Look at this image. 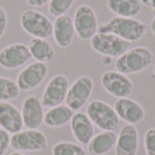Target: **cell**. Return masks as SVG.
I'll return each mask as SVG.
<instances>
[{
    "instance_id": "obj_1",
    "label": "cell",
    "mask_w": 155,
    "mask_h": 155,
    "mask_svg": "<svg viewBox=\"0 0 155 155\" xmlns=\"http://www.w3.org/2000/svg\"><path fill=\"white\" fill-rule=\"evenodd\" d=\"M98 31L113 34L130 43H133L143 38L147 31V26L143 21L135 18L113 16L109 21L99 26Z\"/></svg>"
},
{
    "instance_id": "obj_2",
    "label": "cell",
    "mask_w": 155,
    "mask_h": 155,
    "mask_svg": "<svg viewBox=\"0 0 155 155\" xmlns=\"http://www.w3.org/2000/svg\"><path fill=\"white\" fill-rule=\"evenodd\" d=\"M154 62V55L147 47L130 48L116 61L117 71L125 75L139 74L149 68Z\"/></svg>"
},
{
    "instance_id": "obj_3",
    "label": "cell",
    "mask_w": 155,
    "mask_h": 155,
    "mask_svg": "<svg viewBox=\"0 0 155 155\" xmlns=\"http://www.w3.org/2000/svg\"><path fill=\"white\" fill-rule=\"evenodd\" d=\"M86 114L94 126L101 131H114L119 126V117L116 110L106 101L94 99L86 106Z\"/></svg>"
},
{
    "instance_id": "obj_4",
    "label": "cell",
    "mask_w": 155,
    "mask_h": 155,
    "mask_svg": "<svg viewBox=\"0 0 155 155\" xmlns=\"http://www.w3.org/2000/svg\"><path fill=\"white\" fill-rule=\"evenodd\" d=\"M20 26L28 35L38 39L53 36V22L43 13L33 8L25 9L20 15Z\"/></svg>"
},
{
    "instance_id": "obj_5",
    "label": "cell",
    "mask_w": 155,
    "mask_h": 155,
    "mask_svg": "<svg viewBox=\"0 0 155 155\" xmlns=\"http://www.w3.org/2000/svg\"><path fill=\"white\" fill-rule=\"evenodd\" d=\"M90 46L97 54L101 56L118 58L130 49L131 43L113 34L98 31L90 40Z\"/></svg>"
},
{
    "instance_id": "obj_6",
    "label": "cell",
    "mask_w": 155,
    "mask_h": 155,
    "mask_svg": "<svg viewBox=\"0 0 155 155\" xmlns=\"http://www.w3.org/2000/svg\"><path fill=\"white\" fill-rule=\"evenodd\" d=\"M11 147L16 152H45L48 147L46 134L40 130H22L12 134Z\"/></svg>"
},
{
    "instance_id": "obj_7",
    "label": "cell",
    "mask_w": 155,
    "mask_h": 155,
    "mask_svg": "<svg viewBox=\"0 0 155 155\" xmlns=\"http://www.w3.org/2000/svg\"><path fill=\"white\" fill-rule=\"evenodd\" d=\"M72 21L76 35L83 41L91 40L98 33L99 23L97 14L94 9L86 4L78 6L77 9L75 11Z\"/></svg>"
},
{
    "instance_id": "obj_8",
    "label": "cell",
    "mask_w": 155,
    "mask_h": 155,
    "mask_svg": "<svg viewBox=\"0 0 155 155\" xmlns=\"http://www.w3.org/2000/svg\"><path fill=\"white\" fill-rule=\"evenodd\" d=\"M101 84L106 92L112 97L128 98L133 93L134 84L127 75L121 74L117 70H109L103 72L101 77Z\"/></svg>"
},
{
    "instance_id": "obj_9",
    "label": "cell",
    "mask_w": 155,
    "mask_h": 155,
    "mask_svg": "<svg viewBox=\"0 0 155 155\" xmlns=\"http://www.w3.org/2000/svg\"><path fill=\"white\" fill-rule=\"evenodd\" d=\"M93 86V79L90 76H81L75 79L68 90L65 105L76 112L82 110L91 98Z\"/></svg>"
},
{
    "instance_id": "obj_10",
    "label": "cell",
    "mask_w": 155,
    "mask_h": 155,
    "mask_svg": "<svg viewBox=\"0 0 155 155\" xmlns=\"http://www.w3.org/2000/svg\"><path fill=\"white\" fill-rule=\"evenodd\" d=\"M70 87L69 78L63 74H57L54 77L49 79L46 87L42 93V105L45 107H54L62 105L63 101H65L67 93Z\"/></svg>"
},
{
    "instance_id": "obj_11",
    "label": "cell",
    "mask_w": 155,
    "mask_h": 155,
    "mask_svg": "<svg viewBox=\"0 0 155 155\" xmlns=\"http://www.w3.org/2000/svg\"><path fill=\"white\" fill-rule=\"evenodd\" d=\"M48 70L47 63L36 61L25 65L18 74L15 81L20 91H31L41 85L48 75Z\"/></svg>"
},
{
    "instance_id": "obj_12",
    "label": "cell",
    "mask_w": 155,
    "mask_h": 155,
    "mask_svg": "<svg viewBox=\"0 0 155 155\" xmlns=\"http://www.w3.org/2000/svg\"><path fill=\"white\" fill-rule=\"evenodd\" d=\"M31 60L29 48L25 43H11L0 50V67L13 70L27 65Z\"/></svg>"
},
{
    "instance_id": "obj_13",
    "label": "cell",
    "mask_w": 155,
    "mask_h": 155,
    "mask_svg": "<svg viewBox=\"0 0 155 155\" xmlns=\"http://www.w3.org/2000/svg\"><path fill=\"white\" fill-rule=\"evenodd\" d=\"M42 101L38 96H28L26 97L21 105V116H22L23 126L28 130H38L43 124V111Z\"/></svg>"
},
{
    "instance_id": "obj_14",
    "label": "cell",
    "mask_w": 155,
    "mask_h": 155,
    "mask_svg": "<svg viewBox=\"0 0 155 155\" xmlns=\"http://www.w3.org/2000/svg\"><path fill=\"white\" fill-rule=\"evenodd\" d=\"M113 109L116 110L119 119H121L128 125H138L143 121L146 112L142 105L134 99L128 98H118L114 101Z\"/></svg>"
},
{
    "instance_id": "obj_15",
    "label": "cell",
    "mask_w": 155,
    "mask_h": 155,
    "mask_svg": "<svg viewBox=\"0 0 155 155\" xmlns=\"http://www.w3.org/2000/svg\"><path fill=\"white\" fill-rule=\"evenodd\" d=\"M139 149V132L134 125L125 124L117 137L116 155H137Z\"/></svg>"
},
{
    "instance_id": "obj_16",
    "label": "cell",
    "mask_w": 155,
    "mask_h": 155,
    "mask_svg": "<svg viewBox=\"0 0 155 155\" xmlns=\"http://www.w3.org/2000/svg\"><path fill=\"white\" fill-rule=\"evenodd\" d=\"M70 132L79 145H87L94 135V125L86 113L77 111L70 120Z\"/></svg>"
},
{
    "instance_id": "obj_17",
    "label": "cell",
    "mask_w": 155,
    "mask_h": 155,
    "mask_svg": "<svg viewBox=\"0 0 155 155\" xmlns=\"http://www.w3.org/2000/svg\"><path fill=\"white\" fill-rule=\"evenodd\" d=\"M0 128L9 134H15L23 128L21 111L9 101H0Z\"/></svg>"
},
{
    "instance_id": "obj_18",
    "label": "cell",
    "mask_w": 155,
    "mask_h": 155,
    "mask_svg": "<svg viewBox=\"0 0 155 155\" xmlns=\"http://www.w3.org/2000/svg\"><path fill=\"white\" fill-rule=\"evenodd\" d=\"M75 27L72 18L67 14L58 16L53 23V36L55 43L60 48H68L74 42Z\"/></svg>"
},
{
    "instance_id": "obj_19",
    "label": "cell",
    "mask_w": 155,
    "mask_h": 155,
    "mask_svg": "<svg viewBox=\"0 0 155 155\" xmlns=\"http://www.w3.org/2000/svg\"><path fill=\"white\" fill-rule=\"evenodd\" d=\"M117 133L114 131H101L93 135L87 143V152L90 155H105L110 153L117 142Z\"/></svg>"
},
{
    "instance_id": "obj_20",
    "label": "cell",
    "mask_w": 155,
    "mask_h": 155,
    "mask_svg": "<svg viewBox=\"0 0 155 155\" xmlns=\"http://www.w3.org/2000/svg\"><path fill=\"white\" fill-rule=\"evenodd\" d=\"M72 116L74 111L67 105L62 104L47 110L43 117V124L50 128H58L69 124Z\"/></svg>"
},
{
    "instance_id": "obj_21",
    "label": "cell",
    "mask_w": 155,
    "mask_h": 155,
    "mask_svg": "<svg viewBox=\"0 0 155 155\" xmlns=\"http://www.w3.org/2000/svg\"><path fill=\"white\" fill-rule=\"evenodd\" d=\"M29 51H31V58H34L36 62L48 63L51 62L55 58V49L51 43L45 39H38L33 38L29 41Z\"/></svg>"
},
{
    "instance_id": "obj_22",
    "label": "cell",
    "mask_w": 155,
    "mask_h": 155,
    "mask_svg": "<svg viewBox=\"0 0 155 155\" xmlns=\"http://www.w3.org/2000/svg\"><path fill=\"white\" fill-rule=\"evenodd\" d=\"M106 6L116 16L134 18L141 11L140 0H107Z\"/></svg>"
},
{
    "instance_id": "obj_23",
    "label": "cell",
    "mask_w": 155,
    "mask_h": 155,
    "mask_svg": "<svg viewBox=\"0 0 155 155\" xmlns=\"http://www.w3.org/2000/svg\"><path fill=\"white\" fill-rule=\"evenodd\" d=\"M20 89L12 78L0 76V101H11L20 96Z\"/></svg>"
},
{
    "instance_id": "obj_24",
    "label": "cell",
    "mask_w": 155,
    "mask_h": 155,
    "mask_svg": "<svg viewBox=\"0 0 155 155\" xmlns=\"http://www.w3.org/2000/svg\"><path fill=\"white\" fill-rule=\"evenodd\" d=\"M51 155H87L84 147L70 141H60L51 148Z\"/></svg>"
},
{
    "instance_id": "obj_25",
    "label": "cell",
    "mask_w": 155,
    "mask_h": 155,
    "mask_svg": "<svg viewBox=\"0 0 155 155\" xmlns=\"http://www.w3.org/2000/svg\"><path fill=\"white\" fill-rule=\"evenodd\" d=\"M75 0H50L48 4V11L53 16H62L67 14Z\"/></svg>"
},
{
    "instance_id": "obj_26",
    "label": "cell",
    "mask_w": 155,
    "mask_h": 155,
    "mask_svg": "<svg viewBox=\"0 0 155 155\" xmlns=\"http://www.w3.org/2000/svg\"><path fill=\"white\" fill-rule=\"evenodd\" d=\"M143 149L146 155H155V127H150L143 134Z\"/></svg>"
},
{
    "instance_id": "obj_27",
    "label": "cell",
    "mask_w": 155,
    "mask_h": 155,
    "mask_svg": "<svg viewBox=\"0 0 155 155\" xmlns=\"http://www.w3.org/2000/svg\"><path fill=\"white\" fill-rule=\"evenodd\" d=\"M11 147V134L0 128V155H5Z\"/></svg>"
},
{
    "instance_id": "obj_28",
    "label": "cell",
    "mask_w": 155,
    "mask_h": 155,
    "mask_svg": "<svg viewBox=\"0 0 155 155\" xmlns=\"http://www.w3.org/2000/svg\"><path fill=\"white\" fill-rule=\"evenodd\" d=\"M7 25H8L7 12L5 11V8L0 6V39L5 35V33L7 31Z\"/></svg>"
},
{
    "instance_id": "obj_29",
    "label": "cell",
    "mask_w": 155,
    "mask_h": 155,
    "mask_svg": "<svg viewBox=\"0 0 155 155\" xmlns=\"http://www.w3.org/2000/svg\"><path fill=\"white\" fill-rule=\"evenodd\" d=\"M50 0H26V2L31 6V7H40V6H43L49 4Z\"/></svg>"
},
{
    "instance_id": "obj_30",
    "label": "cell",
    "mask_w": 155,
    "mask_h": 155,
    "mask_svg": "<svg viewBox=\"0 0 155 155\" xmlns=\"http://www.w3.org/2000/svg\"><path fill=\"white\" fill-rule=\"evenodd\" d=\"M140 2H141V4H143L146 7L155 9V0H140Z\"/></svg>"
},
{
    "instance_id": "obj_31",
    "label": "cell",
    "mask_w": 155,
    "mask_h": 155,
    "mask_svg": "<svg viewBox=\"0 0 155 155\" xmlns=\"http://www.w3.org/2000/svg\"><path fill=\"white\" fill-rule=\"evenodd\" d=\"M149 28H150V31L153 33L155 35V16L152 19V21H150V25H149Z\"/></svg>"
},
{
    "instance_id": "obj_32",
    "label": "cell",
    "mask_w": 155,
    "mask_h": 155,
    "mask_svg": "<svg viewBox=\"0 0 155 155\" xmlns=\"http://www.w3.org/2000/svg\"><path fill=\"white\" fill-rule=\"evenodd\" d=\"M9 155H26L25 153H21V152H16V150H14L13 153H11Z\"/></svg>"
},
{
    "instance_id": "obj_33",
    "label": "cell",
    "mask_w": 155,
    "mask_h": 155,
    "mask_svg": "<svg viewBox=\"0 0 155 155\" xmlns=\"http://www.w3.org/2000/svg\"><path fill=\"white\" fill-rule=\"evenodd\" d=\"M154 75H155V65H154Z\"/></svg>"
}]
</instances>
